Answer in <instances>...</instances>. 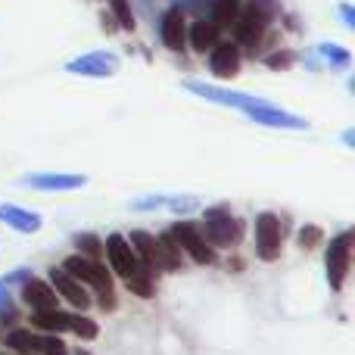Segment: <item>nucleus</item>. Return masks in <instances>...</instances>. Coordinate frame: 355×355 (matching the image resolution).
<instances>
[{"label": "nucleus", "mask_w": 355, "mask_h": 355, "mask_svg": "<svg viewBox=\"0 0 355 355\" xmlns=\"http://www.w3.org/2000/svg\"><path fill=\"white\" fill-rule=\"evenodd\" d=\"M0 321H16V306H12V296L3 281H0Z\"/></svg>", "instance_id": "27"}, {"label": "nucleus", "mask_w": 355, "mask_h": 355, "mask_svg": "<svg viewBox=\"0 0 355 355\" xmlns=\"http://www.w3.org/2000/svg\"><path fill=\"white\" fill-rule=\"evenodd\" d=\"M352 240H355V234H352V231H343L340 237L331 240V246H327V281H331L334 290L343 287L346 275H349V265H352Z\"/></svg>", "instance_id": "4"}, {"label": "nucleus", "mask_w": 355, "mask_h": 355, "mask_svg": "<svg viewBox=\"0 0 355 355\" xmlns=\"http://www.w3.org/2000/svg\"><path fill=\"white\" fill-rule=\"evenodd\" d=\"M22 184L31 190H81L87 184V178L66 175V172H35V175H25Z\"/></svg>", "instance_id": "11"}, {"label": "nucleus", "mask_w": 355, "mask_h": 355, "mask_svg": "<svg viewBox=\"0 0 355 355\" xmlns=\"http://www.w3.org/2000/svg\"><path fill=\"white\" fill-rule=\"evenodd\" d=\"M131 209L137 212H150V209H172V212H193L200 209V200L196 196H162V193H147V196H137L131 200Z\"/></svg>", "instance_id": "13"}, {"label": "nucleus", "mask_w": 355, "mask_h": 355, "mask_svg": "<svg viewBox=\"0 0 355 355\" xmlns=\"http://www.w3.org/2000/svg\"><path fill=\"white\" fill-rule=\"evenodd\" d=\"M240 10H243L240 0H215L209 12H212V22L218 25V28H225V25H234V19L240 16Z\"/></svg>", "instance_id": "20"}, {"label": "nucleus", "mask_w": 355, "mask_h": 355, "mask_svg": "<svg viewBox=\"0 0 355 355\" xmlns=\"http://www.w3.org/2000/svg\"><path fill=\"white\" fill-rule=\"evenodd\" d=\"M190 44H193L196 53L212 50L215 44H218V25H215L212 19H200V22H193V28H190Z\"/></svg>", "instance_id": "19"}, {"label": "nucleus", "mask_w": 355, "mask_h": 355, "mask_svg": "<svg viewBox=\"0 0 355 355\" xmlns=\"http://www.w3.org/2000/svg\"><path fill=\"white\" fill-rule=\"evenodd\" d=\"M318 53L324 56V62L334 66V69H349L352 66V53L346 47H340V44H318Z\"/></svg>", "instance_id": "21"}, {"label": "nucleus", "mask_w": 355, "mask_h": 355, "mask_svg": "<svg viewBox=\"0 0 355 355\" xmlns=\"http://www.w3.org/2000/svg\"><path fill=\"white\" fill-rule=\"evenodd\" d=\"M35 352H41V355H69L66 343H62L56 334H41V337H37Z\"/></svg>", "instance_id": "22"}, {"label": "nucleus", "mask_w": 355, "mask_h": 355, "mask_svg": "<svg viewBox=\"0 0 355 355\" xmlns=\"http://www.w3.org/2000/svg\"><path fill=\"white\" fill-rule=\"evenodd\" d=\"M202 237H206V243H212V246H234L240 240V221H234L231 212H225V206L209 209Z\"/></svg>", "instance_id": "6"}, {"label": "nucleus", "mask_w": 355, "mask_h": 355, "mask_svg": "<svg viewBox=\"0 0 355 355\" xmlns=\"http://www.w3.org/2000/svg\"><path fill=\"white\" fill-rule=\"evenodd\" d=\"M50 284H56V293L60 296H66L69 302H72L75 309H87L91 306V293H87L85 287H81L78 281H75L72 275H69V271H62V268H53L50 271Z\"/></svg>", "instance_id": "15"}, {"label": "nucleus", "mask_w": 355, "mask_h": 355, "mask_svg": "<svg viewBox=\"0 0 355 355\" xmlns=\"http://www.w3.org/2000/svg\"><path fill=\"white\" fill-rule=\"evenodd\" d=\"M190 94L196 97L209 100V103H221V106H231V110H252L256 103H262V97H252V94H240V91H225V87H215V85H202V81H184Z\"/></svg>", "instance_id": "5"}, {"label": "nucleus", "mask_w": 355, "mask_h": 355, "mask_svg": "<svg viewBox=\"0 0 355 355\" xmlns=\"http://www.w3.org/2000/svg\"><path fill=\"white\" fill-rule=\"evenodd\" d=\"M106 256H110V265L116 268V275H122L125 281L135 277V275H141V271H147L141 265V259H137V252L131 250V243L122 237V234H112V237L106 240Z\"/></svg>", "instance_id": "9"}, {"label": "nucleus", "mask_w": 355, "mask_h": 355, "mask_svg": "<svg viewBox=\"0 0 355 355\" xmlns=\"http://www.w3.org/2000/svg\"><path fill=\"white\" fill-rule=\"evenodd\" d=\"M69 331H75L78 337H85V340L97 337V324H94L91 318H85V315H72V327H69Z\"/></svg>", "instance_id": "26"}, {"label": "nucleus", "mask_w": 355, "mask_h": 355, "mask_svg": "<svg viewBox=\"0 0 355 355\" xmlns=\"http://www.w3.org/2000/svg\"><path fill=\"white\" fill-rule=\"evenodd\" d=\"M337 12H340V19H343V28L346 31H355V6L352 3H340Z\"/></svg>", "instance_id": "28"}, {"label": "nucleus", "mask_w": 355, "mask_h": 355, "mask_svg": "<svg viewBox=\"0 0 355 355\" xmlns=\"http://www.w3.org/2000/svg\"><path fill=\"white\" fill-rule=\"evenodd\" d=\"M159 37H162V44H166L168 50H175V53H181L184 50V44H187V25H184V12L178 10V6L162 12Z\"/></svg>", "instance_id": "14"}, {"label": "nucleus", "mask_w": 355, "mask_h": 355, "mask_svg": "<svg viewBox=\"0 0 355 355\" xmlns=\"http://www.w3.org/2000/svg\"><path fill=\"white\" fill-rule=\"evenodd\" d=\"M75 246L81 250V256L85 259H100L103 256V243H100L94 234H78V237H75Z\"/></svg>", "instance_id": "24"}, {"label": "nucleus", "mask_w": 355, "mask_h": 355, "mask_svg": "<svg viewBox=\"0 0 355 355\" xmlns=\"http://www.w3.org/2000/svg\"><path fill=\"white\" fill-rule=\"evenodd\" d=\"M119 69H122V60L110 50H91V53H81L66 62V72L81 75V78H112Z\"/></svg>", "instance_id": "3"}, {"label": "nucleus", "mask_w": 355, "mask_h": 355, "mask_svg": "<svg viewBox=\"0 0 355 355\" xmlns=\"http://www.w3.org/2000/svg\"><path fill=\"white\" fill-rule=\"evenodd\" d=\"M209 69L215 78H234L240 72V47L231 41H218L209 50Z\"/></svg>", "instance_id": "12"}, {"label": "nucleus", "mask_w": 355, "mask_h": 355, "mask_svg": "<svg viewBox=\"0 0 355 355\" xmlns=\"http://www.w3.org/2000/svg\"><path fill=\"white\" fill-rule=\"evenodd\" d=\"M256 250L265 262H275L281 252V218L275 212H262L256 218Z\"/></svg>", "instance_id": "10"}, {"label": "nucleus", "mask_w": 355, "mask_h": 355, "mask_svg": "<svg viewBox=\"0 0 355 355\" xmlns=\"http://www.w3.org/2000/svg\"><path fill=\"white\" fill-rule=\"evenodd\" d=\"M6 346H12V349H19V352H35L37 337L28 331H10L6 334Z\"/></svg>", "instance_id": "23"}, {"label": "nucleus", "mask_w": 355, "mask_h": 355, "mask_svg": "<svg viewBox=\"0 0 355 355\" xmlns=\"http://www.w3.org/2000/svg\"><path fill=\"white\" fill-rule=\"evenodd\" d=\"M0 221H6L10 227H16V231L22 234H31L41 227V215L31 212V209H22V206H0Z\"/></svg>", "instance_id": "18"}, {"label": "nucleus", "mask_w": 355, "mask_h": 355, "mask_svg": "<svg viewBox=\"0 0 355 355\" xmlns=\"http://www.w3.org/2000/svg\"><path fill=\"white\" fill-rule=\"evenodd\" d=\"M75 355H91V352H85V349H75Z\"/></svg>", "instance_id": "30"}, {"label": "nucleus", "mask_w": 355, "mask_h": 355, "mask_svg": "<svg viewBox=\"0 0 355 355\" xmlns=\"http://www.w3.org/2000/svg\"><path fill=\"white\" fill-rule=\"evenodd\" d=\"M172 240L181 250H187L190 252V259L193 262H200V265H212L215 262V252H212V246L206 243V237H202V231L196 225H190V221H184V225H172Z\"/></svg>", "instance_id": "8"}, {"label": "nucleus", "mask_w": 355, "mask_h": 355, "mask_svg": "<svg viewBox=\"0 0 355 355\" xmlns=\"http://www.w3.org/2000/svg\"><path fill=\"white\" fill-rule=\"evenodd\" d=\"M131 250L137 252V259H141V265L153 275V271H159L162 268V259H159V246H156V240L150 237V234H144V231H131Z\"/></svg>", "instance_id": "17"}, {"label": "nucleus", "mask_w": 355, "mask_h": 355, "mask_svg": "<svg viewBox=\"0 0 355 355\" xmlns=\"http://www.w3.org/2000/svg\"><path fill=\"white\" fill-rule=\"evenodd\" d=\"M318 237H321V231H318V227H312V225H309V227H302V231H300V246H306V250H312V246L318 243Z\"/></svg>", "instance_id": "29"}, {"label": "nucleus", "mask_w": 355, "mask_h": 355, "mask_svg": "<svg viewBox=\"0 0 355 355\" xmlns=\"http://www.w3.org/2000/svg\"><path fill=\"white\" fill-rule=\"evenodd\" d=\"M0 355H3V352H0Z\"/></svg>", "instance_id": "31"}, {"label": "nucleus", "mask_w": 355, "mask_h": 355, "mask_svg": "<svg viewBox=\"0 0 355 355\" xmlns=\"http://www.w3.org/2000/svg\"><path fill=\"white\" fill-rule=\"evenodd\" d=\"M110 3H112V12H116L119 25H122L125 31L135 28V12H131V3H128V0H110Z\"/></svg>", "instance_id": "25"}, {"label": "nucleus", "mask_w": 355, "mask_h": 355, "mask_svg": "<svg viewBox=\"0 0 355 355\" xmlns=\"http://www.w3.org/2000/svg\"><path fill=\"white\" fill-rule=\"evenodd\" d=\"M246 116L256 125H265V128H284V131H306L309 128V122L302 116H293V112L281 110V106L268 103V100H262V103H256L252 110H246Z\"/></svg>", "instance_id": "7"}, {"label": "nucleus", "mask_w": 355, "mask_h": 355, "mask_svg": "<svg viewBox=\"0 0 355 355\" xmlns=\"http://www.w3.org/2000/svg\"><path fill=\"white\" fill-rule=\"evenodd\" d=\"M271 19H275V0H252L246 10H240V16L234 19L237 47H250L252 53H256V47L262 44Z\"/></svg>", "instance_id": "1"}, {"label": "nucleus", "mask_w": 355, "mask_h": 355, "mask_svg": "<svg viewBox=\"0 0 355 355\" xmlns=\"http://www.w3.org/2000/svg\"><path fill=\"white\" fill-rule=\"evenodd\" d=\"M62 271H69V275H72L78 284H87V287L100 290V302H103L106 309L116 306V296H112V277H110V271L97 262V259L72 256V259H66Z\"/></svg>", "instance_id": "2"}, {"label": "nucleus", "mask_w": 355, "mask_h": 355, "mask_svg": "<svg viewBox=\"0 0 355 355\" xmlns=\"http://www.w3.org/2000/svg\"><path fill=\"white\" fill-rule=\"evenodd\" d=\"M22 300L28 302L35 312H47V309H56V290L50 284L37 281V277H28L22 287Z\"/></svg>", "instance_id": "16"}]
</instances>
